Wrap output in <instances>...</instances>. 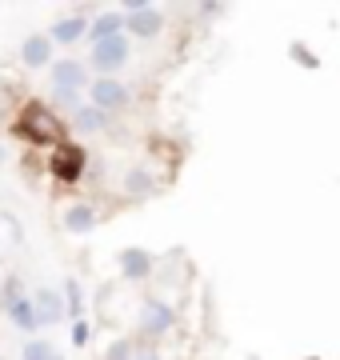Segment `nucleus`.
<instances>
[{
	"instance_id": "nucleus-1",
	"label": "nucleus",
	"mask_w": 340,
	"mask_h": 360,
	"mask_svg": "<svg viewBox=\"0 0 340 360\" xmlns=\"http://www.w3.org/2000/svg\"><path fill=\"white\" fill-rule=\"evenodd\" d=\"M16 136H25L32 144H53L60 136V120L44 104H28L25 112H20V120H16Z\"/></svg>"
},
{
	"instance_id": "nucleus-2",
	"label": "nucleus",
	"mask_w": 340,
	"mask_h": 360,
	"mask_svg": "<svg viewBox=\"0 0 340 360\" xmlns=\"http://www.w3.org/2000/svg\"><path fill=\"white\" fill-rule=\"evenodd\" d=\"M129 60V40L124 37H112V40H100V44H92V68L96 72H117L120 65Z\"/></svg>"
},
{
	"instance_id": "nucleus-3",
	"label": "nucleus",
	"mask_w": 340,
	"mask_h": 360,
	"mask_svg": "<svg viewBox=\"0 0 340 360\" xmlns=\"http://www.w3.org/2000/svg\"><path fill=\"white\" fill-rule=\"evenodd\" d=\"M129 104V89L112 77H100L92 84V108L96 112H108V108H124Z\"/></svg>"
},
{
	"instance_id": "nucleus-4",
	"label": "nucleus",
	"mask_w": 340,
	"mask_h": 360,
	"mask_svg": "<svg viewBox=\"0 0 340 360\" xmlns=\"http://www.w3.org/2000/svg\"><path fill=\"white\" fill-rule=\"evenodd\" d=\"M84 172V153H80L77 144H60L53 153V176L65 180V184H72V180Z\"/></svg>"
},
{
	"instance_id": "nucleus-5",
	"label": "nucleus",
	"mask_w": 340,
	"mask_h": 360,
	"mask_svg": "<svg viewBox=\"0 0 340 360\" xmlns=\"http://www.w3.org/2000/svg\"><path fill=\"white\" fill-rule=\"evenodd\" d=\"M124 28H132L136 37H157V32H160V13H157V8H148L144 0H132Z\"/></svg>"
},
{
	"instance_id": "nucleus-6",
	"label": "nucleus",
	"mask_w": 340,
	"mask_h": 360,
	"mask_svg": "<svg viewBox=\"0 0 340 360\" xmlns=\"http://www.w3.org/2000/svg\"><path fill=\"white\" fill-rule=\"evenodd\" d=\"M32 312H37V328L40 324H56V321H65V300L53 288H44V292L32 296Z\"/></svg>"
},
{
	"instance_id": "nucleus-7",
	"label": "nucleus",
	"mask_w": 340,
	"mask_h": 360,
	"mask_svg": "<svg viewBox=\"0 0 340 360\" xmlns=\"http://www.w3.org/2000/svg\"><path fill=\"white\" fill-rule=\"evenodd\" d=\"M84 80H89V72H84L80 60H56L53 65V84L56 89L77 92V89H84Z\"/></svg>"
},
{
	"instance_id": "nucleus-8",
	"label": "nucleus",
	"mask_w": 340,
	"mask_h": 360,
	"mask_svg": "<svg viewBox=\"0 0 340 360\" xmlns=\"http://www.w3.org/2000/svg\"><path fill=\"white\" fill-rule=\"evenodd\" d=\"M20 60H25L28 68H40V65H48L53 60V40L48 37H28L25 44H20Z\"/></svg>"
},
{
	"instance_id": "nucleus-9",
	"label": "nucleus",
	"mask_w": 340,
	"mask_h": 360,
	"mask_svg": "<svg viewBox=\"0 0 340 360\" xmlns=\"http://www.w3.org/2000/svg\"><path fill=\"white\" fill-rule=\"evenodd\" d=\"M148 269H152V257H148L144 248H124V252H120V272H124L129 281L148 276Z\"/></svg>"
},
{
	"instance_id": "nucleus-10",
	"label": "nucleus",
	"mask_w": 340,
	"mask_h": 360,
	"mask_svg": "<svg viewBox=\"0 0 340 360\" xmlns=\"http://www.w3.org/2000/svg\"><path fill=\"white\" fill-rule=\"evenodd\" d=\"M164 328H172V309L160 300H148L144 304V333H164Z\"/></svg>"
},
{
	"instance_id": "nucleus-11",
	"label": "nucleus",
	"mask_w": 340,
	"mask_h": 360,
	"mask_svg": "<svg viewBox=\"0 0 340 360\" xmlns=\"http://www.w3.org/2000/svg\"><path fill=\"white\" fill-rule=\"evenodd\" d=\"M8 321H13L20 333H32V328H37V312H32V300H25V296L8 300Z\"/></svg>"
},
{
	"instance_id": "nucleus-12",
	"label": "nucleus",
	"mask_w": 340,
	"mask_h": 360,
	"mask_svg": "<svg viewBox=\"0 0 340 360\" xmlns=\"http://www.w3.org/2000/svg\"><path fill=\"white\" fill-rule=\"evenodd\" d=\"M84 28H89V25H84V16H68V20H60V25L53 28V37H48V40L72 44V40H80V37H84Z\"/></svg>"
},
{
	"instance_id": "nucleus-13",
	"label": "nucleus",
	"mask_w": 340,
	"mask_h": 360,
	"mask_svg": "<svg viewBox=\"0 0 340 360\" xmlns=\"http://www.w3.org/2000/svg\"><path fill=\"white\" fill-rule=\"evenodd\" d=\"M92 224H96V212H92L89 205L68 208V217H65V229H68V232H89Z\"/></svg>"
},
{
	"instance_id": "nucleus-14",
	"label": "nucleus",
	"mask_w": 340,
	"mask_h": 360,
	"mask_svg": "<svg viewBox=\"0 0 340 360\" xmlns=\"http://www.w3.org/2000/svg\"><path fill=\"white\" fill-rule=\"evenodd\" d=\"M120 28H124V20H120V16H100V20H96V25L89 28V32H92V44H100V40L120 37Z\"/></svg>"
},
{
	"instance_id": "nucleus-15",
	"label": "nucleus",
	"mask_w": 340,
	"mask_h": 360,
	"mask_svg": "<svg viewBox=\"0 0 340 360\" xmlns=\"http://www.w3.org/2000/svg\"><path fill=\"white\" fill-rule=\"evenodd\" d=\"M20 356H25V360H65L60 352H53V345H48V340H28Z\"/></svg>"
},
{
	"instance_id": "nucleus-16",
	"label": "nucleus",
	"mask_w": 340,
	"mask_h": 360,
	"mask_svg": "<svg viewBox=\"0 0 340 360\" xmlns=\"http://www.w3.org/2000/svg\"><path fill=\"white\" fill-rule=\"evenodd\" d=\"M65 300H68L65 321L68 316H72V321H84V312H80V284L77 281H65Z\"/></svg>"
},
{
	"instance_id": "nucleus-17",
	"label": "nucleus",
	"mask_w": 340,
	"mask_h": 360,
	"mask_svg": "<svg viewBox=\"0 0 340 360\" xmlns=\"http://www.w3.org/2000/svg\"><path fill=\"white\" fill-rule=\"evenodd\" d=\"M77 129L100 132V129H105V112H96V108H80V112H77Z\"/></svg>"
},
{
	"instance_id": "nucleus-18",
	"label": "nucleus",
	"mask_w": 340,
	"mask_h": 360,
	"mask_svg": "<svg viewBox=\"0 0 340 360\" xmlns=\"http://www.w3.org/2000/svg\"><path fill=\"white\" fill-rule=\"evenodd\" d=\"M124 188H129V193H148V188H152V180H148L144 168H132L129 176H124Z\"/></svg>"
},
{
	"instance_id": "nucleus-19",
	"label": "nucleus",
	"mask_w": 340,
	"mask_h": 360,
	"mask_svg": "<svg viewBox=\"0 0 340 360\" xmlns=\"http://www.w3.org/2000/svg\"><path fill=\"white\" fill-rule=\"evenodd\" d=\"M292 56H296V65H304V68H320L316 52H313V49H304V44H292Z\"/></svg>"
},
{
	"instance_id": "nucleus-20",
	"label": "nucleus",
	"mask_w": 340,
	"mask_h": 360,
	"mask_svg": "<svg viewBox=\"0 0 340 360\" xmlns=\"http://www.w3.org/2000/svg\"><path fill=\"white\" fill-rule=\"evenodd\" d=\"M108 360H132V345H129V340L112 345V348H108Z\"/></svg>"
},
{
	"instance_id": "nucleus-21",
	"label": "nucleus",
	"mask_w": 340,
	"mask_h": 360,
	"mask_svg": "<svg viewBox=\"0 0 340 360\" xmlns=\"http://www.w3.org/2000/svg\"><path fill=\"white\" fill-rule=\"evenodd\" d=\"M72 345H89V324L72 321Z\"/></svg>"
},
{
	"instance_id": "nucleus-22",
	"label": "nucleus",
	"mask_w": 340,
	"mask_h": 360,
	"mask_svg": "<svg viewBox=\"0 0 340 360\" xmlns=\"http://www.w3.org/2000/svg\"><path fill=\"white\" fill-rule=\"evenodd\" d=\"M136 360H160V356H157V352H152V348H144V352H140V356H136Z\"/></svg>"
}]
</instances>
